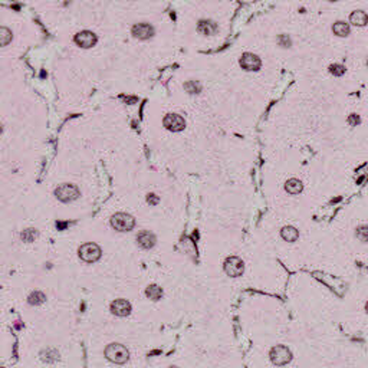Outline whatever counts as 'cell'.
Wrapping results in <instances>:
<instances>
[{"label": "cell", "instance_id": "1", "mask_svg": "<svg viewBox=\"0 0 368 368\" xmlns=\"http://www.w3.org/2000/svg\"><path fill=\"white\" fill-rule=\"evenodd\" d=\"M105 357L111 363L115 364H125L128 361V351L124 345L121 344H111L105 348Z\"/></svg>", "mask_w": 368, "mask_h": 368}, {"label": "cell", "instance_id": "2", "mask_svg": "<svg viewBox=\"0 0 368 368\" xmlns=\"http://www.w3.org/2000/svg\"><path fill=\"white\" fill-rule=\"evenodd\" d=\"M269 358H271L272 364L278 366V367H282V366H286L288 363H291L292 353L289 351V348L285 347V345H276L271 350Z\"/></svg>", "mask_w": 368, "mask_h": 368}, {"label": "cell", "instance_id": "3", "mask_svg": "<svg viewBox=\"0 0 368 368\" xmlns=\"http://www.w3.org/2000/svg\"><path fill=\"white\" fill-rule=\"evenodd\" d=\"M111 225L119 232H130L131 229L134 227V225H135V222H134V219L131 217L130 214L117 213L115 216H112Z\"/></svg>", "mask_w": 368, "mask_h": 368}, {"label": "cell", "instance_id": "4", "mask_svg": "<svg viewBox=\"0 0 368 368\" xmlns=\"http://www.w3.org/2000/svg\"><path fill=\"white\" fill-rule=\"evenodd\" d=\"M79 256L85 262H96L101 258V249L95 243H85L79 248Z\"/></svg>", "mask_w": 368, "mask_h": 368}, {"label": "cell", "instance_id": "5", "mask_svg": "<svg viewBox=\"0 0 368 368\" xmlns=\"http://www.w3.org/2000/svg\"><path fill=\"white\" fill-rule=\"evenodd\" d=\"M225 272L232 276V278H238L243 273V262L238 256H230L227 258L225 262Z\"/></svg>", "mask_w": 368, "mask_h": 368}, {"label": "cell", "instance_id": "6", "mask_svg": "<svg viewBox=\"0 0 368 368\" xmlns=\"http://www.w3.org/2000/svg\"><path fill=\"white\" fill-rule=\"evenodd\" d=\"M79 191L75 186L72 184H62L60 187L56 189V196L58 199L62 200V202H71V200H75L78 197Z\"/></svg>", "mask_w": 368, "mask_h": 368}, {"label": "cell", "instance_id": "7", "mask_svg": "<svg viewBox=\"0 0 368 368\" xmlns=\"http://www.w3.org/2000/svg\"><path fill=\"white\" fill-rule=\"evenodd\" d=\"M240 65L246 71H258L261 68V59L252 53H245L240 59Z\"/></svg>", "mask_w": 368, "mask_h": 368}, {"label": "cell", "instance_id": "8", "mask_svg": "<svg viewBox=\"0 0 368 368\" xmlns=\"http://www.w3.org/2000/svg\"><path fill=\"white\" fill-rule=\"evenodd\" d=\"M111 311L115 315H118V317H125V315L130 314L131 305L127 301H124V299H117L115 302L111 304Z\"/></svg>", "mask_w": 368, "mask_h": 368}, {"label": "cell", "instance_id": "9", "mask_svg": "<svg viewBox=\"0 0 368 368\" xmlns=\"http://www.w3.org/2000/svg\"><path fill=\"white\" fill-rule=\"evenodd\" d=\"M164 125H166L168 130L171 131H180L184 128V119L181 118L180 115H167L164 118Z\"/></svg>", "mask_w": 368, "mask_h": 368}, {"label": "cell", "instance_id": "10", "mask_svg": "<svg viewBox=\"0 0 368 368\" xmlns=\"http://www.w3.org/2000/svg\"><path fill=\"white\" fill-rule=\"evenodd\" d=\"M75 42H76L78 45L83 46V48H91V46L96 42V37L92 35L91 32H82V33L76 35Z\"/></svg>", "mask_w": 368, "mask_h": 368}, {"label": "cell", "instance_id": "11", "mask_svg": "<svg viewBox=\"0 0 368 368\" xmlns=\"http://www.w3.org/2000/svg\"><path fill=\"white\" fill-rule=\"evenodd\" d=\"M137 240L140 243V246H143L144 249H150L153 248L155 243V238L150 233V232H141L138 236H137Z\"/></svg>", "mask_w": 368, "mask_h": 368}, {"label": "cell", "instance_id": "12", "mask_svg": "<svg viewBox=\"0 0 368 368\" xmlns=\"http://www.w3.org/2000/svg\"><path fill=\"white\" fill-rule=\"evenodd\" d=\"M350 22L356 26H366L368 23V16L367 13L363 12V10H356V12L351 13L350 16Z\"/></svg>", "mask_w": 368, "mask_h": 368}, {"label": "cell", "instance_id": "13", "mask_svg": "<svg viewBox=\"0 0 368 368\" xmlns=\"http://www.w3.org/2000/svg\"><path fill=\"white\" fill-rule=\"evenodd\" d=\"M132 33L135 36H138V37H141V39H147V37H150L151 33H153V29L148 26V24H137V26H134L132 27Z\"/></svg>", "mask_w": 368, "mask_h": 368}, {"label": "cell", "instance_id": "14", "mask_svg": "<svg viewBox=\"0 0 368 368\" xmlns=\"http://www.w3.org/2000/svg\"><path fill=\"white\" fill-rule=\"evenodd\" d=\"M281 236L284 238V240L286 242H295L299 236V233H298V230L295 227H292V226H286L284 227L282 230H281Z\"/></svg>", "mask_w": 368, "mask_h": 368}, {"label": "cell", "instance_id": "15", "mask_svg": "<svg viewBox=\"0 0 368 368\" xmlns=\"http://www.w3.org/2000/svg\"><path fill=\"white\" fill-rule=\"evenodd\" d=\"M285 189L289 194H298V193L302 191V184H301V181L297 180V178H291V180L286 183Z\"/></svg>", "mask_w": 368, "mask_h": 368}, {"label": "cell", "instance_id": "16", "mask_svg": "<svg viewBox=\"0 0 368 368\" xmlns=\"http://www.w3.org/2000/svg\"><path fill=\"white\" fill-rule=\"evenodd\" d=\"M333 30L337 36L344 37V36L350 35V24L345 23V22H337V23L334 24Z\"/></svg>", "mask_w": 368, "mask_h": 368}, {"label": "cell", "instance_id": "17", "mask_svg": "<svg viewBox=\"0 0 368 368\" xmlns=\"http://www.w3.org/2000/svg\"><path fill=\"white\" fill-rule=\"evenodd\" d=\"M356 236L360 242L367 243L368 242V226H366V225L358 226V227H357Z\"/></svg>", "mask_w": 368, "mask_h": 368}, {"label": "cell", "instance_id": "18", "mask_svg": "<svg viewBox=\"0 0 368 368\" xmlns=\"http://www.w3.org/2000/svg\"><path fill=\"white\" fill-rule=\"evenodd\" d=\"M331 72H333L334 75H337V76H341V75H344V66H341V65H333L331 66Z\"/></svg>", "mask_w": 368, "mask_h": 368}, {"label": "cell", "instance_id": "19", "mask_svg": "<svg viewBox=\"0 0 368 368\" xmlns=\"http://www.w3.org/2000/svg\"><path fill=\"white\" fill-rule=\"evenodd\" d=\"M147 294H148V297L154 298L155 299V298H158V295H160L161 292H160V289H158V288L153 286V288H150V289H148V292H147Z\"/></svg>", "mask_w": 368, "mask_h": 368}, {"label": "cell", "instance_id": "20", "mask_svg": "<svg viewBox=\"0 0 368 368\" xmlns=\"http://www.w3.org/2000/svg\"><path fill=\"white\" fill-rule=\"evenodd\" d=\"M366 311H367V314H368V302L366 304Z\"/></svg>", "mask_w": 368, "mask_h": 368}, {"label": "cell", "instance_id": "21", "mask_svg": "<svg viewBox=\"0 0 368 368\" xmlns=\"http://www.w3.org/2000/svg\"><path fill=\"white\" fill-rule=\"evenodd\" d=\"M171 368H176V367H171Z\"/></svg>", "mask_w": 368, "mask_h": 368}]
</instances>
